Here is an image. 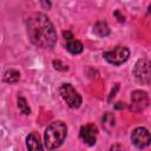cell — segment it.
I'll list each match as a JSON object with an SVG mask.
<instances>
[{
    "mask_svg": "<svg viewBox=\"0 0 151 151\" xmlns=\"http://www.w3.org/2000/svg\"><path fill=\"white\" fill-rule=\"evenodd\" d=\"M150 66L151 63L147 58H142L136 63L133 68V76L139 84L147 85L150 83Z\"/></svg>",
    "mask_w": 151,
    "mask_h": 151,
    "instance_id": "obj_5",
    "label": "cell"
},
{
    "mask_svg": "<svg viewBox=\"0 0 151 151\" xmlns=\"http://www.w3.org/2000/svg\"><path fill=\"white\" fill-rule=\"evenodd\" d=\"M80 138L83 139V142L90 146L96 144L97 140V136H98V127L94 124H86L83 125L80 129Z\"/></svg>",
    "mask_w": 151,
    "mask_h": 151,
    "instance_id": "obj_8",
    "label": "cell"
},
{
    "mask_svg": "<svg viewBox=\"0 0 151 151\" xmlns=\"http://www.w3.org/2000/svg\"><path fill=\"white\" fill-rule=\"evenodd\" d=\"M110 151H124L123 150V146L120 144H113L110 149Z\"/></svg>",
    "mask_w": 151,
    "mask_h": 151,
    "instance_id": "obj_16",
    "label": "cell"
},
{
    "mask_svg": "<svg viewBox=\"0 0 151 151\" xmlns=\"http://www.w3.org/2000/svg\"><path fill=\"white\" fill-rule=\"evenodd\" d=\"M61 98L66 101V104L72 109H78L81 105V96L71 84H63L59 88Z\"/></svg>",
    "mask_w": 151,
    "mask_h": 151,
    "instance_id": "obj_4",
    "label": "cell"
},
{
    "mask_svg": "<svg viewBox=\"0 0 151 151\" xmlns=\"http://www.w3.org/2000/svg\"><path fill=\"white\" fill-rule=\"evenodd\" d=\"M27 35L32 44L41 48H52L57 42V32L44 13H33L27 19Z\"/></svg>",
    "mask_w": 151,
    "mask_h": 151,
    "instance_id": "obj_1",
    "label": "cell"
},
{
    "mask_svg": "<svg viewBox=\"0 0 151 151\" xmlns=\"http://www.w3.org/2000/svg\"><path fill=\"white\" fill-rule=\"evenodd\" d=\"M118 88H119V85H118V84H116V88H114V90H112V92H111V94H110V97H109V100H111V99H112V97H114V96H116L114 93L117 92V90H118Z\"/></svg>",
    "mask_w": 151,
    "mask_h": 151,
    "instance_id": "obj_19",
    "label": "cell"
},
{
    "mask_svg": "<svg viewBox=\"0 0 151 151\" xmlns=\"http://www.w3.org/2000/svg\"><path fill=\"white\" fill-rule=\"evenodd\" d=\"M114 15L118 17V20H119L120 22L124 21V15H120V12H119V11H116V12H114Z\"/></svg>",
    "mask_w": 151,
    "mask_h": 151,
    "instance_id": "obj_18",
    "label": "cell"
},
{
    "mask_svg": "<svg viewBox=\"0 0 151 151\" xmlns=\"http://www.w3.org/2000/svg\"><path fill=\"white\" fill-rule=\"evenodd\" d=\"M118 105H116V109H122V107H124V105H122V103H117Z\"/></svg>",
    "mask_w": 151,
    "mask_h": 151,
    "instance_id": "obj_20",
    "label": "cell"
},
{
    "mask_svg": "<svg viewBox=\"0 0 151 151\" xmlns=\"http://www.w3.org/2000/svg\"><path fill=\"white\" fill-rule=\"evenodd\" d=\"M114 116L112 114V113H110V112H106L105 114H104V117H103V119H101V122H103V127L107 131V132H110L111 130H112V127L114 126Z\"/></svg>",
    "mask_w": 151,
    "mask_h": 151,
    "instance_id": "obj_13",
    "label": "cell"
},
{
    "mask_svg": "<svg viewBox=\"0 0 151 151\" xmlns=\"http://www.w3.org/2000/svg\"><path fill=\"white\" fill-rule=\"evenodd\" d=\"M103 57L107 63H110L112 65H116V66H119V65L124 64L129 59L130 50L127 47H125V46H117L111 51L104 52Z\"/></svg>",
    "mask_w": 151,
    "mask_h": 151,
    "instance_id": "obj_3",
    "label": "cell"
},
{
    "mask_svg": "<svg viewBox=\"0 0 151 151\" xmlns=\"http://www.w3.org/2000/svg\"><path fill=\"white\" fill-rule=\"evenodd\" d=\"M66 134H67V126L64 122L55 120L51 123L45 130V134H44L45 146L48 150L58 149L65 140Z\"/></svg>",
    "mask_w": 151,
    "mask_h": 151,
    "instance_id": "obj_2",
    "label": "cell"
},
{
    "mask_svg": "<svg viewBox=\"0 0 151 151\" xmlns=\"http://www.w3.org/2000/svg\"><path fill=\"white\" fill-rule=\"evenodd\" d=\"M66 48L72 54H79V53L83 52L84 46H83V44L79 40H76V39L72 38V39H70V40L66 41Z\"/></svg>",
    "mask_w": 151,
    "mask_h": 151,
    "instance_id": "obj_11",
    "label": "cell"
},
{
    "mask_svg": "<svg viewBox=\"0 0 151 151\" xmlns=\"http://www.w3.org/2000/svg\"><path fill=\"white\" fill-rule=\"evenodd\" d=\"M53 65H54V68L59 70V71H67V66L65 64H63L60 60H53Z\"/></svg>",
    "mask_w": 151,
    "mask_h": 151,
    "instance_id": "obj_15",
    "label": "cell"
},
{
    "mask_svg": "<svg viewBox=\"0 0 151 151\" xmlns=\"http://www.w3.org/2000/svg\"><path fill=\"white\" fill-rule=\"evenodd\" d=\"M18 107L21 111V113H24V114H29L31 113V109H29V106H28V104H27V101L24 97L18 98Z\"/></svg>",
    "mask_w": 151,
    "mask_h": 151,
    "instance_id": "obj_14",
    "label": "cell"
},
{
    "mask_svg": "<svg viewBox=\"0 0 151 151\" xmlns=\"http://www.w3.org/2000/svg\"><path fill=\"white\" fill-rule=\"evenodd\" d=\"M26 146L28 151H44L42 144L39 139V136L35 133H29L26 138Z\"/></svg>",
    "mask_w": 151,
    "mask_h": 151,
    "instance_id": "obj_9",
    "label": "cell"
},
{
    "mask_svg": "<svg viewBox=\"0 0 151 151\" xmlns=\"http://www.w3.org/2000/svg\"><path fill=\"white\" fill-rule=\"evenodd\" d=\"M64 38H65V40L67 41V40L72 39V38H73V35H72V33H71V32L66 31V32H64Z\"/></svg>",
    "mask_w": 151,
    "mask_h": 151,
    "instance_id": "obj_17",
    "label": "cell"
},
{
    "mask_svg": "<svg viewBox=\"0 0 151 151\" xmlns=\"http://www.w3.org/2000/svg\"><path fill=\"white\" fill-rule=\"evenodd\" d=\"M93 33L98 37H107L110 34V27L106 21H97L93 26Z\"/></svg>",
    "mask_w": 151,
    "mask_h": 151,
    "instance_id": "obj_10",
    "label": "cell"
},
{
    "mask_svg": "<svg viewBox=\"0 0 151 151\" xmlns=\"http://www.w3.org/2000/svg\"><path fill=\"white\" fill-rule=\"evenodd\" d=\"M149 106V96L145 91L136 90L131 94V109L134 112H142Z\"/></svg>",
    "mask_w": 151,
    "mask_h": 151,
    "instance_id": "obj_7",
    "label": "cell"
},
{
    "mask_svg": "<svg viewBox=\"0 0 151 151\" xmlns=\"http://www.w3.org/2000/svg\"><path fill=\"white\" fill-rule=\"evenodd\" d=\"M131 142L138 149H145L150 145V132L145 127H136L131 133Z\"/></svg>",
    "mask_w": 151,
    "mask_h": 151,
    "instance_id": "obj_6",
    "label": "cell"
},
{
    "mask_svg": "<svg viewBox=\"0 0 151 151\" xmlns=\"http://www.w3.org/2000/svg\"><path fill=\"white\" fill-rule=\"evenodd\" d=\"M19 79H20V73H19V71L13 70V68L7 70V71L5 72V74H4V81L7 83V84H15Z\"/></svg>",
    "mask_w": 151,
    "mask_h": 151,
    "instance_id": "obj_12",
    "label": "cell"
}]
</instances>
